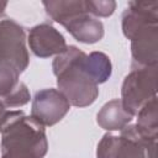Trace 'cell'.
<instances>
[{"label": "cell", "instance_id": "cell-1", "mask_svg": "<svg viewBox=\"0 0 158 158\" xmlns=\"http://www.w3.org/2000/svg\"><path fill=\"white\" fill-rule=\"evenodd\" d=\"M121 27L123 36L131 42V65H157L158 1H130L122 12Z\"/></svg>", "mask_w": 158, "mask_h": 158}, {"label": "cell", "instance_id": "cell-2", "mask_svg": "<svg viewBox=\"0 0 158 158\" xmlns=\"http://www.w3.org/2000/svg\"><path fill=\"white\" fill-rule=\"evenodd\" d=\"M0 158H43L48 151L43 125L22 110H10L0 118Z\"/></svg>", "mask_w": 158, "mask_h": 158}, {"label": "cell", "instance_id": "cell-3", "mask_svg": "<svg viewBox=\"0 0 158 158\" xmlns=\"http://www.w3.org/2000/svg\"><path fill=\"white\" fill-rule=\"evenodd\" d=\"M86 56L78 47L68 46L52 62L58 90L75 107L91 105L99 95L98 84L91 78L86 67Z\"/></svg>", "mask_w": 158, "mask_h": 158}, {"label": "cell", "instance_id": "cell-4", "mask_svg": "<svg viewBox=\"0 0 158 158\" xmlns=\"http://www.w3.org/2000/svg\"><path fill=\"white\" fill-rule=\"evenodd\" d=\"M96 158H157V139L146 137L136 123H128L120 131V136L110 132L102 136Z\"/></svg>", "mask_w": 158, "mask_h": 158}, {"label": "cell", "instance_id": "cell-5", "mask_svg": "<svg viewBox=\"0 0 158 158\" xmlns=\"http://www.w3.org/2000/svg\"><path fill=\"white\" fill-rule=\"evenodd\" d=\"M158 65H131L121 86V102L123 107L136 116L139 109L157 95Z\"/></svg>", "mask_w": 158, "mask_h": 158}, {"label": "cell", "instance_id": "cell-6", "mask_svg": "<svg viewBox=\"0 0 158 158\" xmlns=\"http://www.w3.org/2000/svg\"><path fill=\"white\" fill-rule=\"evenodd\" d=\"M26 40L23 27L15 20H0V64L7 63L20 73L25 72L30 64Z\"/></svg>", "mask_w": 158, "mask_h": 158}, {"label": "cell", "instance_id": "cell-7", "mask_svg": "<svg viewBox=\"0 0 158 158\" xmlns=\"http://www.w3.org/2000/svg\"><path fill=\"white\" fill-rule=\"evenodd\" d=\"M69 109V101L58 89H42L32 99L31 116L43 126H53L68 114Z\"/></svg>", "mask_w": 158, "mask_h": 158}, {"label": "cell", "instance_id": "cell-8", "mask_svg": "<svg viewBox=\"0 0 158 158\" xmlns=\"http://www.w3.org/2000/svg\"><path fill=\"white\" fill-rule=\"evenodd\" d=\"M28 47L38 58L58 56L67 49L64 36L49 23H40L28 31Z\"/></svg>", "mask_w": 158, "mask_h": 158}, {"label": "cell", "instance_id": "cell-9", "mask_svg": "<svg viewBox=\"0 0 158 158\" xmlns=\"http://www.w3.org/2000/svg\"><path fill=\"white\" fill-rule=\"evenodd\" d=\"M20 72L11 64H0V101L5 107H21L30 102L27 85L20 80Z\"/></svg>", "mask_w": 158, "mask_h": 158}, {"label": "cell", "instance_id": "cell-10", "mask_svg": "<svg viewBox=\"0 0 158 158\" xmlns=\"http://www.w3.org/2000/svg\"><path fill=\"white\" fill-rule=\"evenodd\" d=\"M77 41L86 44H93L102 40L105 35L104 25L100 20L84 11L70 19L63 26Z\"/></svg>", "mask_w": 158, "mask_h": 158}, {"label": "cell", "instance_id": "cell-11", "mask_svg": "<svg viewBox=\"0 0 158 158\" xmlns=\"http://www.w3.org/2000/svg\"><path fill=\"white\" fill-rule=\"evenodd\" d=\"M133 116L123 107L120 99L107 101L98 112L96 122L105 131H121L131 123Z\"/></svg>", "mask_w": 158, "mask_h": 158}, {"label": "cell", "instance_id": "cell-12", "mask_svg": "<svg viewBox=\"0 0 158 158\" xmlns=\"http://www.w3.org/2000/svg\"><path fill=\"white\" fill-rule=\"evenodd\" d=\"M42 4L46 14L62 26L78 14L88 11L86 0H49L43 1Z\"/></svg>", "mask_w": 158, "mask_h": 158}, {"label": "cell", "instance_id": "cell-13", "mask_svg": "<svg viewBox=\"0 0 158 158\" xmlns=\"http://www.w3.org/2000/svg\"><path fill=\"white\" fill-rule=\"evenodd\" d=\"M137 128L149 138H158L157 95L148 100L137 112Z\"/></svg>", "mask_w": 158, "mask_h": 158}, {"label": "cell", "instance_id": "cell-14", "mask_svg": "<svg viewBox=\"0 0 158 158\" xmlns=\"http://www.w3.org/2000/svg\"><path fill=\"white\" fill-rule=\"evenodd\" d=\"M86 67L94 79L99 85L107 81L112 74V64L107 54L102 52H91L86 56Z\"/></svg>", "mask_w": 158, "mask_h": 158}, {"label": "cell", "instance_id": "cell-15", "mask_svg": "<svg viewBox=\"0 0 158 158\" xmlns=\"http://www.w3.org/2000/svg\"><path fill=\"white\" fill-rule=\"evenodd\" d=\"M88 12L94 17H109L116 9L114 0H86Z\"/></svg>", "mask_w": 158, "mask_h": 158}, {"label": "cell", "instance_id": "cell-16", "mask_svg": "<svg viewBox=\"0 0 158 158\" xmlns=\"http://www.w3.org/2000/svg\"><path fill=\"white\" fill-rule=\"evenodd\" d=\"M6 6H7V2H6V1H0V15H2V14H4V11H5Z\"/></svg>", "mask_w": 158, "mask_h": 158}, {"label": "cell", "instance_id": "cell-17", "mask_svg": "<svg viewBox=\"0 0 158 158\" xmlns=\"http://www.w3.org/2000/svg\"><path fill=\"white\" fill-rule=\"evenodd\" d=\"M5 112H6V107H5V106L2 105V102L0 101V118L4 116V114H5Z\"/></svg>", "mask_w": 158, "mask_h": 158}]
</instances>
